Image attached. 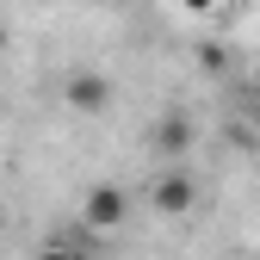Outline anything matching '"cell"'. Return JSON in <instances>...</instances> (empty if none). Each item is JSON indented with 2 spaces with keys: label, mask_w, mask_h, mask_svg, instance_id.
<instances>
[{
  "label": "cell",
  "mask_w": 260,
  "mask_h": 260,
  "mask_svg": "<svg viewBox=\"0 0 260 260\" xmlns=\"http://www.w3.org/2000/svg\"><path fill=\"white\" fill-rule=\"evenodd\" d=\"M62 100H69L75 112H106V100H112V81L106 75H69V87H62Z\"/></svg>",
  "instance_id": "3957f363"
},
{
  "label": "cell",
  "mask_w": 260,
  "mask_h": 260,
  "mask_svg": "<svg viewBox=\"0 0 260 260\" xmlns=\"http://www.w3.org/2000/svg\"><path fill=\"white\" fill-rule=\"evenodd\" d=\"M192 199H199L192 174H180V168H174V174H161V180H155V211H161V217H186V211H192Z\"/></svg>",
  "instance_id": "7a4b0ae2"
},
{
  "label": "cell",
  "mask_w": 260,
  "mask_h": 260,
  "mask_svg": "<svg viewBox=\"0 0 260 260\" xmlns=\"http://www.w3.org/2000/svg\"><path fill=\"white\" fill-rule=\"evenodd\" d=\"M186 7H192V13H205V7H217V0H186Z\"/></svg>",
  "instance_id": "5b68a950"
},
{
  "label": "cell",
  "mask_w": 260,
  "mask_h": 260,
  "mask_svg": "<svg viewBox=\"0 0 260 260\" xmlns=\"http://www.w3.org/2000/svg\"><path fill=\"white\" fill-rule=\"evenodd\" d=\"M0 50H7V31H0Z\"/></svg>",
  "instance_id": "8992f818"
},
{
  "label": "cell",
  "mask_w": 260,
  "mask_h": 260,
  "mask_svg": "<svg viewBox=\"0 0 260 260\" xmlns=\"http://www.w3.org/2000/svg\"><path fill=\"white\" fill-rule=\"evenodd\" d=\"M186 143H192V124H186V118H168V124H161V149H168V155H174V149L186 155Z\"/></svg>",
  "instance_id": "277c9868"
},
{
  "label": "cell",
  "mask_w": 260,
  "mask_h": 260,
  "mask_svg": "<svg viewBox=\"0 0 260 260\" xmlns=\"http://www.w3.org/2000/svg\"><path fill=\"white\" fill-rule=\"evenodd\" d=\"M124 211H130V192L118 186V180H100L81 199V230H93V236H112L118 223H124Z\"/></svg>",
  "instance_id": "6da1fadb"
}]
</instances>
